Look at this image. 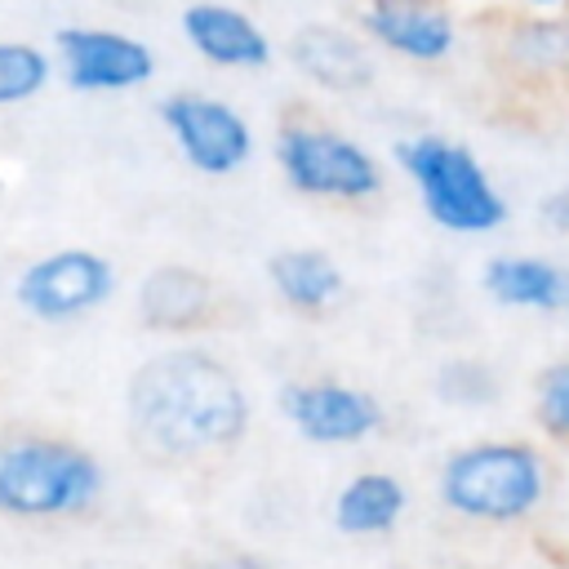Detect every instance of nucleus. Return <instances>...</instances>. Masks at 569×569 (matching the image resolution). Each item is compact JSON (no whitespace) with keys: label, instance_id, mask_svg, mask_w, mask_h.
Segmentation results:
<instances>
[{"label":"nucleus","instance_id":"423d86ee","mask_svg":"<svg viewBox=\"0 0 569 569\" xmlns=\"http://www.w3.org/2000/svg\"><path fill=\"white\" fill-rule=\"evenodd\" d=\"M120 289V271L102 249L58 244L36 253L13 276V302L36 325H80L98 316Z\"/></svg>","mask_w":569,"mask_h":569},{"label":"nucleus","instance_id":"a211bd4d","mask_svg":"<svg viewBox=\"0 0 569 569\" xmlns=\"http://www.w3.org/2000/svg\"><path fill=\"white\" fill-rule=\"evenodd\" d=\"M53 80V53L36 40L0 36V111L40 98Z\"/></svg>","mask_w":569,"mask_h":569},{"label":"nucleus","instance_id":"6ab92c4d","mask_svg":"<svg viewBox=\"0 0 569 569\" xmlns=\"http://www.w3.org/2000/svg\"><path fill=\"white\" fill-rule=\"evenodd\" d=\"M431 387H436V400L449 405V409H489L502 396V378L480 356H453V360H445L436 369Z\"/></svg>","mask_w":569,"mask_h":569},{"label":"nucleus","instance_id":"f8f14e48","mask_svg":"<svg viewBox=\"0 0 569 569\" xmlns=\"http://www.w3.org/2000/svg\"><path fill=\"white\" fill-rule=\"evenodd\" d=\"M289 67L320 93H360L373 84L378 62L369 40L342 22H302L284 44Z\"/></svg>","mask_w":569,"mask_h":569},{"label":"nucleus","instance_id":"39448f33","mask_svg":"<svg viewBox=\"0 0 569 569\" xmlns=\"http://www.w3.org/2000/svg\"><path fill=\"white\" fill-rule=\"evenodd\" d=\"M271 160L284 187L316 204L360 209L387 191L382 156L365 138L325 116H284L271 133Z\"/></svg>","mask_w":569,"mask_h":569},{"label":"nucleus","instance_id":"ddd939ff","mask_svg":"<svg viewBox=\"0 0 569 569\" xmlns=\"http://www.w3.org/2000/svg\"><path fill=\"white\" fill-rule=\"evenodd\" d=\"M480 293L502 311L560 316L569 311V267L551 253H489L480 262Z\"/></svg>","mask_w":569,"mask_h":569},{"label":"nucleus","instance_id":"20e7f679","mask_svg":"<svg viewBox=\"0 0 569 569\" xmlns=\"http://www.w3.org/2000/svg\"><path fill=\"white\" fill-rule=\"evenodd\" d=\"M396 169L409 182L427 222L445 236H493L511 218V200L489 173V164L453 133L418 129L396 138Z\"/></svg>","mask_w":569,"mask_h":569},{"label":"nucleus","instance_id":"5701e85b","mask_svg":"<svg viewBox=\"0 0 569 569\" xmlns=\"http://www.w3.org/2000/svg\"><path fill=\"white\" fill-rule=\"evenodd\" d=\"M520 13H542V9H565L569 0H511Z\"/></svg>","mask_w":569,"mask_h":569},{"label":"nucleus","instance_id":"aec40b11","mask_svg":"<svg viewBox=\"0 0 569 569\" xmlns=\"http://www.w3.org/2000/svg\"><path fill=\"white\" fill-rule=\"evenodd\" d=\"M529 418L547 445L569 449V356H556L533 373Z\"/></svg>","mask_w":569,"mask_h":569},{"label":"nucleus","instance_id":"f03ea898","mask_svg":"<svg viewBox=\"0 0 569 569\" xmlns=\"http://www.w3.org/2000/svg\"><path fill=\"white\" fill-rule=\"evenodd\" d=\"M556 489L551 453L529 436H476L436 467V502L471 529H520Z\"/></svg>","mask_w":569,"mask_h":569},{"label":"nucleus","instance_id":"4468645a","mask_svg":"<svg viewBox=\"0 0 569 569\" xmlns=\"http://www.w3.org/2000/svg\"><path fill=\"white\" fill-rule=\"evenodd\" d=\"M213 316H218V284L196 267L164 262V267H151L138 284V320L151 333L182 338L213 325Z\"/></svg>","mask_w":569,"mask_h":569},{"label":"nucleus","instance_id":"412c9836","mask_svg":"<svg viewBox=\"0 0 569 569\" xmlns=\"http://www.w3.org/2000/svg\"><path fill=\"white\" fill-rule=\"evenodd\" d=\"M538 222H542L551 236L569 240V182H560V187H551V191L542 196V204H538Z\"/></svg>","mask_w":569,"mask_h":569},{"label":"nucleus","instance_id":"dca6fc26","mask_svg":"<svg viewBox=\"0 0 569 569\" xmlns=\"http://www.w3.org/2000/svg\"><path fill=\"white\" fill-rule=\"evenodd\" d=\"M409 516V485L387 467L351 471L329 502V520L342 538H387Z\"/></svg>","mask_w":569,"mask_h":569},{"label":"nucleus","instance_id":"b1692460","mask_svg":"<svg viewBox=\"0 0 569 569\" xmlns=\"http://www.w3.org/2000/svg\"><path fill=\"white\" fill-rule=\"evenodd\" d=\"M453 569H485V565H453Z\"/></svg>","mask_w":569,"mask_h":569},{"label":"nucleus","instance_id":"4be33fe9","mask_svg":"<svg viewBox=\"0 0 569 569\" xmlns=\"http://www.w3.org/2000/svg\"><path fill=\"white\" fill-rule=\"evenodd\" d=\"M187 569H271V565L258 560L253 551H204V556H196Z\"/></svg>","mask_w":569,"mask_h":569},{"label":"nucleus","instance_id":"0eeeda50","mask_svg":"<svg viewBox=\"0 0 569 569\" xmlns=\"http://www.w3.org/2000/svg\"><path fill=\"white\" fill-rule=\"evenodd\" d=\"M156 120H160L169 147L178 151V160L200 178H231L258 151V133H253L249 116L231 98L209 93V89L164 93L156 102Z\"/></svg>","mask_w":569,"mask_h":569},{"label":"nucleus","instance_id":"f257e3e1","mask_svg":"<svg viewBox=\"0 0 569 569\" xmlns=\"http://www.w3.org/2000/svg\"><path fill=\"white\" fill-rule=\"evenodd\" d=\"M253 422L244 378L213 351L178 342L147 356L124 382V427L156 467H196L231 453Z\"/></svg>","mask_w":569,"mask_h":569},{"label":"nucleus","instance_id":"9b49d317","mask_svg":"<svg viewBox=\"0 0 569 569\" xmlns=\"http://www.w3.org/2000/svg\"><path fill=\"white\" fill-rule=\"evenodd\" d=\"M182 44L213 71H267L276 40L262 18L236 0H191L178 13Z\"/></svg>","mask_w":569,"mask_h":569},{"label":"nucleus","instance_id":"7ed1b4c3","mask_svg":"<svg viewBox=\"0 0 569 569\" xmlns=\"http://www.w3.org/2000/svg\"><path fill=\"white\" fill-rule=\"evenodd\" d=\"M107 498L102 458L58 431H0V520L76 525Z\"/></svg>","mask_w":569,"mask_h":569},{"label":"nucleus","instance_id":"2eb2a0df","mask_svg":"<svg viewBox=\"0 0 569 569\" xmlns=\"http://www.w3.org/2000/svg\"><path fill=\"white\" fill-rule=\"evenodd\" d=\"M267 284L276 302L293 316L320 320L342 307L347 298V271L342 262L320 244H284L267 258Z\"/></svg>","mask_w":569,"mask_h":569},{"label":"nucleus","instance_id":"9d476101","mask_svg":"<svg viewBox=\"0 0 569 569\" xmlns=\"http://www.w3.org/2000/svg\"><path fill=\"white\" fill-rule=\"evenodd\" d=\"M356 31L373 53L409 67H440L458 53L462 40L453 0H365Z\"/></svg>","mask_w":569,"mask_h":569},{"label":"nucleus","instance_id":"f3484780","mask_svg":"<svg viewBox=\"0 0 569 569\" xmlns=\"http://www.w3.org/2000/svg\"><path fill=\"white\" fill-rule=\"evenodd\" d=\"M502 62L529 84H569V4L516 13L502 36Z\"/></svg>","mask_w":569,"mask_h":569},{"label":"nucleus","instance_id":"6e6552de","mask_svg":"<svg viewBox=\"0 0 569 569\" xmlns=\"http://www.w3.org/2000/svg\"><path fill=\"white\" fill-rule=\"evenodd\" d=\"M276 409L284 427L316 449H356V445H369L387 427L382 400L369 387L338 378V373L289 378L276 391Z\"/></svg>","mask_w":569,"mask_h":569},{"label":"nucleus","instance_id":"1a4fd4ad","mask_svg":"<svg viewBox=\"0 0 569 569\" xmlns=\"http://www.w3.org/2000/svg\"><path fill=\"white\" fill-rule=\"evenodd\" d=\"M53 71L76 93H133L156 80V49L107 22H67L53 31Z\"/></svg>","mask_w":569,"mask_h":569}]
</instances>
